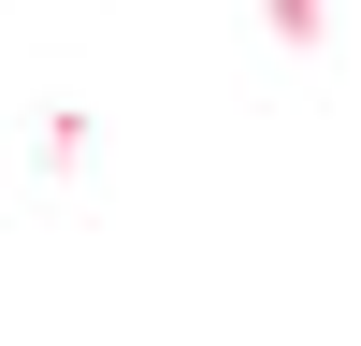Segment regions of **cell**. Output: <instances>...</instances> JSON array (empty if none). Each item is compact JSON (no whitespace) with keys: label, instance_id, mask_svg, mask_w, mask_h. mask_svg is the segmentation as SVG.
I'll return each mask as SVG.
<instances>
[{"label":"cell","instance_id":"6da1fadb","mask_svg":"<svg viewBox=\"0 0 361 346\" xmlns=\"http://www.w3.org/2000/svg\"><path fill=\"white\" fill-rule=\"evenodd\" d=\"M333 29V0H275V44H318Z\"/></svg>","mask_w":361,"mask_h":346}]
</instances>
